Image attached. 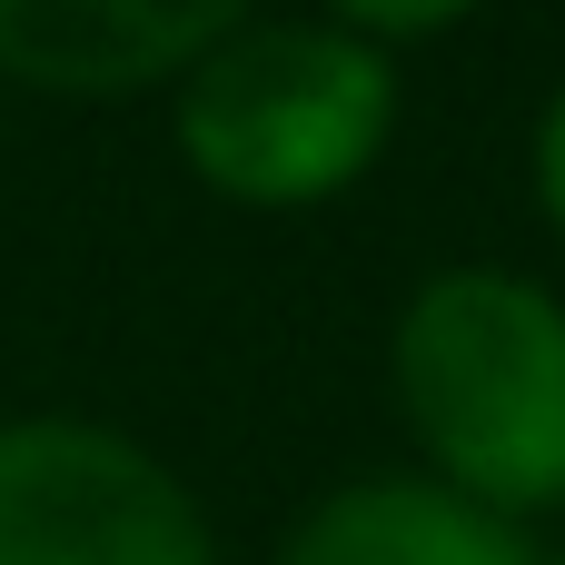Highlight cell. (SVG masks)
<instances>
[{
	"label": "cell",
	"mask_w": 565,
	"mask_h": 565,
	"mask_svg": "<svg viewBox=\"0 0 565 565\" xmlns=\"http://www.w3.org/2000/svg\"><path fill=\"white\" fill-rule=\"evenodd\" d=\"M387 407L417 477L497 526L565 507V298L526 268H427L387 318Z\"/></svg>",
	"instance_id": "6da1fadb"
},
{
	"label": "cell",
	"mask_w": 565,
	"mask_h": 565,
	"mask_svg": "<svg viewBox=\"0 0 565 565\" xmlns=\"http://www.w3.org/2000/svg\"><path fill=\"white\" fill-rule=\"evenodd\" d=\"M397 109V50L338 20H248L169 89V149L209 199L288 218L348 199L387 159Z\"/></svg>",
	"instance_id": "7a4b0ae2"
},
{
	"label": "cell",
	"mask_w": 565,
	"mask_h": 565,
	"mask_svg": "<svg viewBox=\"0 0 565 565\" xmlns=\"http://www.w3.org/2000/svg\"><path fill=\"white\" fill-rule=\"evenodd\" d=\"M0 565H218V526L129 427L0 417Z\"/></svg>",
	"instance_id": "3957f363"
},
{
	"label": "cell",
	"mask_w": 565,
	"mask_h": 565,
	"mask_svg": "<svg viewBox=\"0 0 565 565\" xmlns=\"http://www.w3.org/2000/svg\"><path fill=\"white\" fill-rule=\"evenodd\" d=\"M258 0H0V89L40 99H139L179 89Z\"/></svg>",
	"instance_id": "277c9868"
},
{
	"label": "cell",
	"mask_w": 565,
	"mask_h": 565,
	"mask_svg": "<svg viewBox=\"0 0 565 565\" xmlns=\"http://www.w3.org/2000/svg\"><path fill=\"white\" fill-rule=\"evenodd\" d=\"M268 565H536V546L427 477H348L278 536Z\"/></svg>",
	"instance_id": "5b68a950"
},
{
	"label": "cell",
	"mask_w": 565,
	"mask_h": 565,
	"mask_svg": "<svg viewBox=\"0 0 565 565\" xmlns=\"http://www.w3.org/2000/svg\"><path fill=\"white\" fill-rule=\"evenodd\" d=\"M477 10H487V0H318V20L358 30V40H377V50H407V40H437V30L477 20Z\"/></svg>",
	"instance_id": "8992f818"
},
{
	"label": "cell",
	"mask_w": 565,
	"mask_h": 565,
	"mask_svg": "<svg viewBox=\"0 0 565 565\" xmlns=\"http://www.w3.org/2000/svg\"><path fill=\"white\" fill-rule=\"evenodd\" d=\"M526 199H536L546 238L565 248V79L546 89V109H536V129H526Z\"/></svg>",
	"instance_id": "52a82bcc"
},
{
	"label": "cell",
	"mask_w": 565,
	"mask_h": 565,
	"mask_svg": "<svg viewBox=\"0 0 565 565\" xmlns=\"http://www.w3.org/2000/svg\"><path fill=\"white\" fill-rule=\"evenodd\" d=\"M536 565H565V546H556V556H536Z\"/></svg>",
	"instance_id": "ba28073f"
},
{
	"label": "cell",
	"mask_w": 565,
	"mask_h": 565,
	"mask_svg": "<svg viewBox=\"0 0 565 565\" xmlns=\"http://www.w3.org/2000/svg\"><path fill=\"white\" fill-rule=\"evenodd\" d=\"M0 99H10V89H0Z\"/></svg>",
	"instance_id": "9c48e42d"
}]
</instances>
